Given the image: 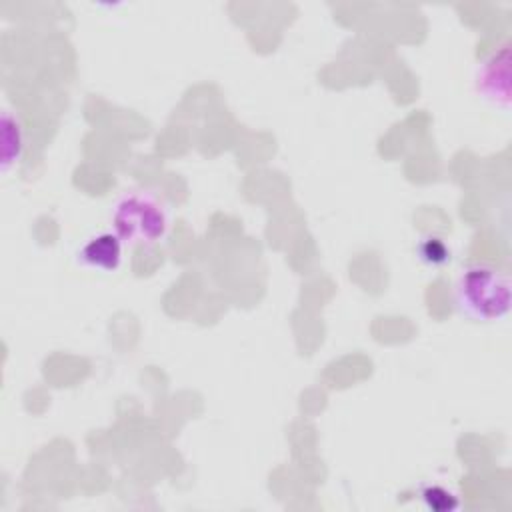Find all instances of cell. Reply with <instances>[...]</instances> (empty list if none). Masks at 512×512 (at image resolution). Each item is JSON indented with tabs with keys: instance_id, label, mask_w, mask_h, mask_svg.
I'll return each mask as SVG.
<instances>
[{
	"instance_id": "obj_1",
	"label": "cell",
	"mask_w": 512,
	"mask_h": 512,
	"mask_svg": "<svg viewBox=\"0 0 512 512\" xmlns=\"http://www.w3.org/2000/svg\"><path fill=\"white\" fill-rule=\"evenodd\" d=\"M454 300L466 318L476 322L500 320L510 310V278L492 264H468L456 278Z\"/></svg>"
},
{
	"instance_id": "obj_2",
	"label": "cell",
	"mask_w": 512,
	"mask_h": 512,
	"mask_svg": "<svg viewBox=\"0 0 512 512\" xmlns=\"http://www.w3.org/2000/svg\"><path fill=\"white\" fill-rule=\"evenodd\" d=\"M112 228L124 244L150 246L166 236L168 212L150 192H126L114 204Z\"/></svg>"
},
{
	"instance_id": "obj_3",
	"label": "cell",
	"mask_w": 512,
	"mask_h": 512,
	"mask_svg": "<svg viewBox=\"0 0 512 512\" xmlns=\"http://www.w3.org/2000/svg\"><path fill=\"white\" fill-rule=\"evenodd\" d=\"M476 88L482 98L508 106L510 102V50L504 46L502 50L490 54L478 72Z\"/></svg>"
},
{
	"instance_id": "obj_4",
	"label": "cell",
	"mask_w": 512,
	"mask_h": 512,
	"mask_svg": "<svg viewBox=\"0 0 512 512\" xmlns=\"http://www.w3.org/2000/svg\"><path fill=\"white\" fill-rule=\"evenodd\" d=\"M122 240L120 236L112 232H100L80 248V260L96 270L112 272L120 266L122 260Z\"/></svg>"
},
{
	"instance_id": "obj_5",
	"label": "cell",
	"mask_w": 512,
	"mask_h": 512,
	"mask_svg": "<svg viewBox=\"0 0 512 512\" xmlns=\"http://www.w3.org/2000/svg\"><path fill=\"white\" fill-rule=\"evenodd\" d=\"M416 254H418L422 264L432 266V268H440V266L450 262V248H448V244L444 242V238L432 236V234L420 238V242L416 246Z\"/></svg>"
},
{
	"instance_id": "obj_6",
	"label": "cell",
	"mask_w": 512,
	"mask_h": 512,
	"mask_svg": "<svg viewBox=\"0 0 512 512\" xmlns=\"http://www.w3.org/2000/svg\"><path fill=\"white\" fill-rule=\"evenodd\" d=\"M420 498H422L424 506L432 512H452L460 506V500L448 488L438 486V484L424 486L420 492Z\"/></svg>"
}]
</instances>
